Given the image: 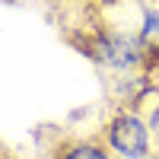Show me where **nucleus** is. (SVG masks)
Here are the masks:
<instances>
[{
  "label": "nucleus",
  "mask_w": 159,
  "mask_h": 159,
  "mask_svg": "<svg viewBox=\"0 0 159 159\" xmlns=\"http://www.w3.org/2000/svg\"><path fill=\"white\" fill-rule=\"evenodd\" d=\"M108 140L127 159H147V153H150V134L143 127V121L134 115H118L108 124Z\"/></svg>",
  "instance_id": "obj_1"
},
{
  "label": "nucleus",
  "mask_w": 159,
  "mask_h": 159,
  "mask_svg": "<svg viewBox=\"0 0 159 159\" xmlns=\"http://www.w3.org/2000/svg\"><path fill=\"white\" fill-rule=\"evenodd\" d=\"M143 42L159 45V13L156 10H150L147 16H143Z\"/></svg>",
  "instance_id": "obj_3"
},
{
  "label": "nucleus",
  "mask_w": 159,
  "mask_h": 159,
  "mask_svg": "<svg viewBox=\"0 0 159 159\" xmlns=\"http://www.w3.org/2000/svg\"><path fill=\"white\" fill-rule=\"evenodd\" d=\"M150 124H153V127L159 130V105H156V111H153V118H150Z\"/></svg>",
  "instance_id": "obj_5"
},
{
  "label": "nucleus",
  "mask_w": 159,
  "mask_h": 159,
  "mask_svg": "<svg viewBox=\"0 0 159 159\" xmlns=\"http://www.w3.org/2000/svg\"><path fill=\"white\" fill-rule=\"evenodd\" d=\"M99 57L111 67H130L140 57V45L127 35H108L99 42Z\"/></svg>",
  "instance_id": "obj_2"
},
{
  "label": "nucleus",
  "mask_w": 159,
  "mask_h": 159,
  "mask_svg": "<svg viewBox=\"0 0 159 159\" xmlns=\"http://www.w3.org/2000/svg\"><path fill=\"white\" fill-rule=\"evenodd\" d=\"M67 159H108L99 147H89V143H83V147H73L67 153Z\"/></svg>",
  "instance_id": "obj_4"
}]
</instances>
